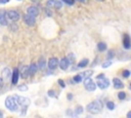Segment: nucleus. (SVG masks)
I'll use <instances>...</instances> for the list:
<instances>
[{
	"label": "nucleus",
	"instance_id": "obj_1",
	"mask_svg": "<svg viewBox=\"0 0 131 118\" xmlns=\"http://www.w3.org/2000/svg\"><path fill=\"white\" fill-rule=\"evenodd\" d=\"M102 108H103V105H102V103H101L100 100H96V101L90 103L87 106V110L91 114H97V113H99L102 110Z\"/></svg>",
	"mask_w": 131,
	"mask_h": 118
},
{
	"label": "nucleus",
	"instance_id": "obj_2",
	"mask_svg": "<svg viewBox=\"0 0 131 118\" xmlns=\"http://www.w3.org/2000/svg\"><path fill=\"white\" fill-rule=\"evenodd\" d=\"M96 83H97V86L100 88V89H105L108 87L110 85V81L107 78L104 77L103 74H100L96 77Z\"/></svg>",
	"mask_w": 131,
	"mask_h": 118
},
{
	"label": "nucleus",
	"instance_id": "obj_3",
	"mask_svg": "<svg viewBox=\"0 0 131 118\" xmlns=\"http://www.w3.org/2000/svg\"><path fill=\"white\" fill-rule=\"evenodd\" d=\"M5 107L8 110L13 111V112H15V111L18 110V105L16 104V102L14 100V96H8V97H6V100H5Z\"/></svg>",
	"mask_w": 131,
	"mask_h": 118
},
{
	"label": "nucleus",
	"instance_id": "obj_4",
	"mask_svg": "<svg viewBox=\"0 0 131 118\" xmlns=\"http://www.w3.org/2000/svg\"><path fill=\"white\" fill-rule=\"evenodd\" d=\"M14 100H15L16 104L18 105V107H19V106L28 107V106L30 105V103H31L30 99L25 97V96H19V95H15V96H14Z\"/></svg>",
	"mask_w": 131,
	"mask_h": 118
},
{
	"label": "nucleus",
	"instance_id": "obj_5",
	"mask_svg": "<svg viewBox=\"0 0 131 118\" xmlns=\"http://www.w3.org/2000/svg\"><path fill=\"white\" fill-rule=\"evenodd\" d=\"M84 86L85 88L88 90V91H94L96 89V85L95 83L92 81L91 77H88V78H85L84 79Z\"/></svg>",
	"mask_w": 131,
	"mask_h": 118
},
{
	"label": "nucleus",
	"instance_id": "obj_6",
	"mask_svg": "<svg viewBox=\"0 0 131 118\" xmlns=\"http://www.w3.org/2000/svg\"><path fill=\"white\" fill-rule=\"evenodd\" d=\"M6 15L11 19V21H18V18H19V12L17 11V10H13V9H11V10H8L7 11V13H6Z\"/></svg>",
	"mask_w": 131,
	"mask_h": 118
},
{
	"label": "nucleus",
	"instance_id": "obj_7",
	"mask_svg": "<svg viewBox=\"0 0 131 118\" xmlns=\"http://www.w3.org/2000/svg\"><path fill=\"white\" fill-rule=\"evenodd\" d=\"M24 22H25L28 26H30V27H33V26H35V24H36L35 17H33V16H31V15H29V14H25V16H24Z\"/></svg>",
	"mask_w": 131,
	"mask_h": 118
},
{
	"label": "nucleus",
	"instance_id": "obj_8",
	"mask_svg": "<svg viewBox=\"0 0 131 118\" xmlns=\"http://www.w3.org/2000/svg\"><path fill=\"white\" fill-rule=\"evenodd\" d=\"M70 64H71V63H70V61H69L68 57H62V58L58 62V65H59V67H60L61 70H67V69L69 68Z\"/></svg>",
	"mask_w": 131,
	"mask_h": 118
},
{
	"label": "nucleus",
	"instance_id": "obj_9",
	"mask_svg": "<svg viewBox=\"0 0 131 118\" xmlns=\"http://www.w3.org/2000/svg\"><path fill=\"white\" fill-rule=\"evenodd\" d=\"M58 62H59V61H58L56 57H50L49 61H48V63H47V66H48L49 69L54 70V69L57 67V65H58Z\"/></svg>",
	"mask_w": 131,
	"mask_h": 118
},
{
	"label": "nucleus",
	"instance_id": "obj_10",
	"mask_svg": "<svg viewBox=\"0 0 131 118\" xmlns=\"http://www.w3.org/2000/svg\"><path fill=\"white\" fill-rule=\"evenodd\" d=\"M27 14H29V15H31L33 17H36L39 14V10H38V8L36 6H31V7H29L27 9Z\"/></svg>",
	"mask_w": 131,
	"mask_h": 118
},
{
	"label": "nucleus",
	"instance_id": "obj_11",
	"mask_svg": "<svg viewBox=\"0 0 131 118\" xmlns=\"http://www.w3.org/2000/svg\"><path fill=\"white\" fill-rule=\"evenodd\" d=\"M123 46L125 49L130 48V38H129L128 34H124V36H123Z\"/></svg>",
	"mask_w": 131,
	"mask_h": 118
},
{
	"label": "nucleus",
	"instance_id": "obj_12",
	"mask_svg": "<svg viewBox=\"0 0 131 118\" xmlns=\"http://www.w3.org/2000/svg\"><path fill=\"white\" fill-rule=\"evenodd\" d=\"M113 83H114V87H115L116 89H121V88H123V87H124L123 82H122L119 78H114Z\"/></svg>",
	"mask_w": 131,
	"mask_h": 118
},
{
	"label": "nucleus",
	"instance_id": "obj_13",
	"mask_svg": "<svg viewBox=\"0 0 131 118\" xmlns=\"http://www.w3.org/2000/svg\"><path fill=\"white\" fill-rule=\"evenodd\" d=\"M17 81H18V70L15 68L11 75V82H12V84H16Z\"/></svg>",
	"mask_w": 131,
	"mask_h": 118
},
{
	"label": "nucleus",
	"instance_id": "obj_14",
	"mask_svg": "<svg viewBox=\"0 0 131 118\" xmlns=\"http://www.w3.org/2000/svg\"><path fill=\"white\" fill-rule=\"evenodd\" d=\"M37 70H38V67H37V65L35 64V63H32L30 66H29V74L32 76V75H34L36 72H37Z\"/></svg>",
	"mask_w": 131,
	"mask_h": 118
},
{
	"label": "nucleus",
	"instance_id": "obj_15",
	"mask_svg": "<svg viewBox=\"0 0 131 118\" xmlns=\"http://www.w3.org/2000/svg\"><path fill=\"white\" fill-rule=\"evenodd\" d=\"M8 23H7V18H6V13H4L3 11L0 12V25H3V26H6Z\"/></svg>",
	"mask_w": 131,
	"mask_h": 118
},
{
	"label": "nucleus",
	"instance_id": "obj_16",
	"mask_svg": "<svg viewBox=\"0 0 131 118\" xmlns=\"http://www.w3.org/2000/svg\"><path fill=\"white\" fill-rule=\"evenodd\" d=\"M20 75H21V77H23V78H27V77L30 75V74H29V67H27V66L23 67Z\"/></svg>",
	"mask_w": 131,
	"mask_h": 118
},
{
	"label": "nucleus",
	"instance_id": "obj_17",
	"mask_svg": "<svg viewBox=\"0 0 131 118\" xmlns=\"http://www.w3.org/2000/svg\"><path fill=\"white\" fill-rule=\"evenodd\" d=\"M97 49L99 50V51H104L105 49H106V44L104 43V42H99L98 44H97Z\"/></svg>",
	"mask_w": 131,
	"mask_h": 118
},
{
	"label": "nucleus",
	"instance_id": "obj_18",
	"mask_svg": "<svg viewBox=\"0 0 131 118\" xmlns=\"http://www.w3.org/2000/svg\"><path fill=\"white\" fill-rule=\"evenodd\" d=\"M88 63H89L88 58H84V60H82V61L78 64V67H79V68H85V67L88 65Z\"/></svg>",
	"mask_w": 131,
	"mask_h": 118
},
{
	"label": "nucleus",
	"instance_id": "obj_19",
	"mask_svg": "<svg viewBox=\"0 0 131 118\" xmlns=\"http://www.w3.org/2000/svg\"><path fill=\"white\" fill-rule=\"evenodd\" d=\"M45 66H46V64H45V60H44V57H41V58L39 60V64H38L37 67H39L41 70H43V69L45 68Z\"/></svg>",
	"mask_w": 131,
	"mask_h": 118
},
{
	"label": "nucleus",
	"instance_id": "obj_20",
	"mask_svg": "<svg viewBox=\"0 0 131 118\" xmlns=\"http://www.w3.org/2000/svg\"><path fill=\"white\" fill-rule=\"evenodd\" d=\"M93 74V71H86V72H84V73H82V74H80L81 76H82V78H88V77H90L91 75Z\"/></svg>",
	"mask_w": 131,
	"mask_h": 118
},
{
	"label": "nucleus",
	"instance_id": "obj_21",
	"mask_svg": "<svg viewBox=\"0 0 131 118\" xmlns=\"http://www.w3.org/2000/svg\"><path fill=\"white\" fill-rule=\"evenodd\" d=\"M82 79H83V78H82V76L79 74V75H76V76L73 78V81H74V82H76V83H79V82H81V81H82Z\"/></svg>",
	"mask_w": 131,
	"mask_h": 118
},
{
	"label": "nucleus",
	"instance_id": "obj_22",
	"mask_svg": "<svg viewBox=\"0 0 131 118\" xmlns=\"http://www.w3.org/2000/svg\"><path fill=\"white\" fill-rule=\"evenodd\" d=\"M118 97H119V100H125L126 99V93L124 91H121V92L118 93Z\"/></svg>",
	"mask_w": 131,
	"mask_h": 118
},
{
	"label": "nucleus",
	"instance_id": "obj_23",
	"mask_svg": "<svg viewBox=\"0 0 131 118\" xmlns=\"http://www.w3.org/2000/svg\"><path fill=\"white\" fill-rule=\"evenodd\" d=\"M54 4H55V0H48L46 3L47 7H54Z\"/></svg>",
	"mask_w": 131,
	"mask_h": 118
},
{
	"label": "nucleus",
	"instance_id": "obj_24",
	"mask_svg": "<svg viewBox=\"0 0 131 118\" xmlns=\"http://www.w3.org/2000/svg\"><path fill=\"white\" fill-rule=\"evenodd\" d=\"M61 6H62V3H61L60 1H58V0H55V4H54V7H55L56 9H59V8H61Z\"/></svg>",
	"mask_w": 131,
	"mask_h": 118
},
{
	"label": "nucleus",
	"instance_id": "obj_25",
	"mask_svg": "<svg viewBox=\"0 0 131 118\" xmlns=\"http://www.w3.org/2000/svg\"><path fill=\"white\" fill-rule=\"evenodd\" d=\"M9 76H10V72H9V70H8V69H4V70H3V77L8 78Z\"/></svg>",
	"mask_w": 131,
	"mask_h": 118
},
{
	"label": "nucleus",
	"instance_id": "obj_26",
	"mask_svg": "<svg viewBox=\"0 0 131 118\" xmlns=\"http://www.w3.org/2000/svg\"><path fill=\"white\" fill-rule=\"evenodd\" d=\"M106 107L110 109V110H114L115 109V104L113 102H107L106 103Z\"/></svg>",
	"mask_w": 131,
	"mask_h": 118
},
{
	"label": "nucleus",
	"instance_id": "obj_27",
	"mask_svg": "<svg viewBox=\"0 0 131 118\" xmlns=\"http://www.w3.org/2000/svg\"><path fill=\"white\" fill-rule=\"evenodd\" d=\"M83 112V107L82 106H78L76 108V111H75V114H81Z\"/></svg>",
	"mask_w": 131,
	"mask_h": 118
},
{
	"label": "nucleus",
	"instance_id": "obj_28",
	"mask_svg": "<svg viewBox=\"0 0 131 118\" xmlns=\"http://www.w3.org/2000/svg\"><path fill=\"white\" fill-rule=\"evenodd\" d=\"M122 75H123V77L128 78V77L130 76V71H128V70H124L123 73H122Z\"/></svg>",
	"mask_w": 131,
	"mask_h": 118
},
{
	"label": "nucleus",
	"instance_id": "obj_29",
	"mask_svg": "<svg viewBox=\"0 0 131 118\" xmlns=\"http://www.w3.org/2000/svg\"><path fill=\"white\" fill-rule=\"evenodd\" d=\"M111 65H112V62H111V61H107V62H105L104 64H102V68H104V69H105V68L110 67Z\"/></svg>",
	"mask_w": 131,
	"mask_h": 118
},
{
	"label": "nucleus",
	"instance_id": "obj_30",
	"mask_svg": "<svg viewBox=\"0 0 131 118\" xmlns=\"http://www.w3.org/2000/svg\"><path fill=\"white\" fill-rule=\"evenodd\" d=\"M18 90H20V91H26V90H28V86H27V85H20V86L18 87Z\"/></svg>",
	"mask_w": 131,
	"mask_h": 118
},
{
	"label": "nucleus",
	"instance_id": "obj_31",
	"mask_svg": "<svg viewBox=\"0 0 131 118\" xmlns=\"http://www.w3.org/2000/svg\"><path fill=\"white\" fill-rule=\"evenodd\" d=\"M66 4H68V5H73L74 4V2H75V0H62Z\"/></svg>",
	"mask_w": 131,
	"mask_h": 118
},
{
	"label": "nucleus",
	"instance_id": "obj_32",
	"mask_svg": "<svg viewBox=\"0 0 131 118\" xmlns=\"http://www.w3.org/2000/svg\"><path fill=\"white\" fill-rule=\"evenodd\" d=\"M115 55H114V50H110L108 53H107V57L108 58H113Z\"/></svg>",
	"mask_w": 131,
	"mask_h": 118
},
{
	"label": "nucleus",
	"instance_id": "obj_33",
	"mask_svg": "<svg viewBox=\"0 0 131 118\" xmlns=\"http://www.w3.org/2000/svg\"><path fill=\"white\" fill-rule=\"evenodd\" d=\"M58 84H59L61 87H66V84H64V82H63L62 80H58Z\"/></svg>",
	"mask_w": 131,
	"mask_h": 118
},
{
	"label": "nucleus",
	"instance_id": "obj_34",
	"mask_svg": "<svg viewBox=\"0 0 131 118\" xmlns=\"http://www.w3.org/2000/svg\"><path fill=\"white\" fill-rule=\"evenodd\" d=\"M47 93H48L49 96H54V91H53V90H48Z\"/></svg>",
	"mask_w": 131,
	"mask_h": 118
},
{
	"label": "nucleus",
	"instance_id": "obj_35",
	"mask_svg": "<svg viewBox=\"0 0 131 118\" xmlns=\"http://www.w3.org/2000/svg\"><path fill=\"white\" fill-rule=\"evenodd\" d=\"M45 12H46V15H48V16H51V15H52V12H51L50 10L45 9Z\"/></svg>",
	"mask_w": 131,
	"mask_h": 118
},
{
	"label": "nucleus",
	"instance_id": "obj_36",
	"mask_svg": "<svg viewBox=\"0 0 131 118\" xmlns=\"http://www.w3.org/2000/svg\"><path fill=\"white\" fill-rule=\"evenodd\" d=\"M68 99L69 100H72L73 99V94L72 93H68Z\"/></svg>",
	"mask_w": 131,
	"mask_h": 118
},
{
	"label": "nucleus",
	"instance_id": "obj_37",
	"mask_svg": "<svg viewBox=\"0 0 131 118\" xmlns=\"http://www.w3.org/2000/svg\"><path fill=\"white\" fill-rule=\"evenodd\" d=\"M8 1H9V0H0V3H3V4H4V3H7Z\"/></svg>",
	"mask_w": 131,
	"mask_h": 118
},
{
	"label": "nucleus",
	"instance_id": "obj_38",
	"mask_svg": "<svg viewBox=\"0 0 131 118\" xmlns=\"http://www.w3.org/2000/svg\"><path fill=\"white\" fill-rule=\"evenodd\" d=\"M127 118H131V112H128V114H127Z\"/></svg>",
	"mask_w": 131,
	"mask_h": 118
},
{
	"label": "nucleus",
	"instance_id": "obj_39",
	"mask_svg": "<svg viewBox=\"0 0 131 118\" xmlns=\"http://www.w3.org/2000/svg\"><path fill=\"white\" fill-rule=\"evenodd\" d=\"M3 85V81H2V78H0V87Z\"/></svg>",
	"mask_w": 131,
	"mask_h": 118
},
{
	"label": "nucleus",
	"instance_id": "obj_40",
	"mask_svg": "<svg viewBox=\"0 0 131 118\" xmlns=\"http://www.w3.org/2000/svg\"><path fill=\"white\" fill-rule=\"evenodd\" d=\"M0 118H3V112L0 111Z\"/></svg>",
	"mask_w": 131,
	"mask_h": 118
},
{
	"label": "nucleus",
	"instance_id": "obj_41",
	"mask_svg": "<svg viewBox=\"0 0 131 118\" xmlns=\"http://www.w3.org/2000/svg\"><path fill=\"white\" fill-rule=\"evenodd\" d=\"M31 1H33V2H39V1H41V0H31Z\"/></svg>",
	"mask_w": 131,
	"mask_h": 118
},
{
	"label": "nucleus",
	"instance_id": "obj_42",
	"mask_svg": "<svg viewBox=\"0 0 131 118\" xmlns=\"http://www.w3.org/2000/svg\"><path fill=\"white\" fill-rule=\"evenodd\" d=\"M77 1H79V2H85V0H77Z\"/></svg>",
	"mask_w": 131,
	"mask_h": 118
},
{
	"label": "nucleus",
	"instance_id": "obj_43",
	"mask_svg": "<svg viewBox=\"0 0 131 118\" xmlns=\"http://www.w3.org/2000/svg\"><path fill=\"white\" fill-rule=\"evenodd\" d=\"M97 1H104V0H97Z\"/></svg>",
	"mask_w": 131,
	"mask_h": 118
},
{
	"label": "nucleus",
	"instance_id": "obj_44",
	"mask_svg": "<svg viewBox=\"0 0 131 118\" xmlns=\"http://www.w3.org/2000/svg\"><path fill=\"white\" fill-rule=\"evenodd\" d=\"M18 1H20V0H18Z\"/></svg>",
	"mask_w": 131,
	"mask_h": 118
}]
</instances>
